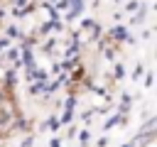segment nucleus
Masks as SVG:
<instances>
[]
</instances>
